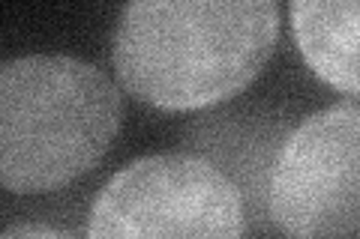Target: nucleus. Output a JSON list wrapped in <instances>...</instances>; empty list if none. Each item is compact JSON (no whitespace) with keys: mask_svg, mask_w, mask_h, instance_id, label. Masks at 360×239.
Returning a JSON list of instances; mask_svg holds the SVG:
<instances>
[{"mask_svg":"<svg viewBox=\"0 0 360 239\" xmlns=\"http://www.w3.org/2000/svg\"><path fill=\"white\" fill-rule=\"evenodd\" d=\"M276 39V0H127L111 63L132 99L156 111H201L240 96Z\"/></svg>","mask_w":360,"mask_h":239,"instance_id":"nucleus-1","label":"nucleus"},{"mask_svg":"<svg viewBox=\"0 0 360 239\" xmlns=\"http://www.w3.org/2000/svg\"><path fill=\"white\" fill-rule=\"evenodd\" d=\"M123 126V96L94 63L27 54L0 66V183L42 195L90 174Z\"/></svg>","mask_w":360,"mask_h":239,"instance_id":"nucleus-2","label":"nucleus"},{"mask_svg":"<svg viewBox=\"0 0 360 239\" xmlns=\"http://www.w3.org/2000/svg\"><path fill=\"white\" fill-rule=\"evenodd\" d=\"M240 186L195 153L135 158L103 186L87 215V236L99 239H238L250 233Z\"/></svg>","mask_w":360,"mask_h":239,"instance_id":"nucleus-3","label":"nucleus"},{"mask_svg":"<svg viewBox=\"0 0 360 239\" xmlns=\"http://www.w3.org/2000/svg\"><path fill=\"white\" fill-rule=\"evenodd\" d=\"M267 219L285 236H360V102L309 114L270 165Z\"/></svg>","mask_w":360,"mask_h":239,"instance_id":"nucleus-4","label":"nucleus"},{"mask_svg":"<svg viewBox=\"0 0 360 239\" xmlns=\"http://www.w3.org/2000/svg\"><path fill=\"white\" fill-rule=\"evenodd\" d=\"M291 33L321 84L360 96V0H291Z\"/></svg>","mask_w":360,"mask_h":239,"instance_id":"nucleus-5","label":"nucleus"},{"mask_svg":"<svg viewBox=\"0 0 360 239\" xmlns=\"http://www.w3.org/2000/svg\"><path fill=\"white\" fill-rule=\"evenodd\" d=\"M4 236H72L70 231H58V227H42V224H18V227H6Z\"/></svg>","mask_w":360,"mask_h":239,"instance_id":"nucleus-6","label":"nucleus"}]
</instances>
